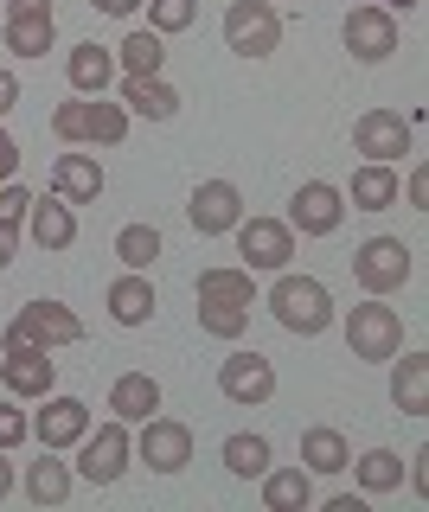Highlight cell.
<instances>
[{
	"label": "cell",
	"instance_id": "obj_2",
	"mask_svg": "<svg viewBox=\"0 0 429 512\" xmlns=\"http://www.w3.org/2000/svg\"><path fill=\"white\" fill-rule=\"evenodd\" d=\"M52 135L65 148H122L129 141V109L103 103V96H71L52 109Z\"/></svg>",
	"mask_w": 429,
	"mask_h": 512
},
{
	"label": "cell",
	"instance_id": "obj_17",
	"mask_svg": "<svg viewBox=\"0 0 429 512\" xmlns=\"http://www.w3.org/2000/svg\"><path fill=\"white\" fill-rule=\"evenodd\" d=\"M26 237H33L39 250H52V256L71 250L77 244V212L58 199V192H52V199H33V205H26Z\"/></svg>",
	"mask_w": 429,
	"mask_h": 512
},
{
	"label": "cell",
	"instance_id": "obj_1",
	"mask_svg": "<svg viewBox=\"0 0 429 512\" xmlns=\"http://www.w3.org/2000/svg\"><path fill=\"white\" fill-rule=\"evenodd\" d=\"M269 314H276L282 333H295V340H321L333 327V295L321 276H295V269H276V282H269Z\"/></svg>",
	"mask_w": 429,
	"mask_h": 512
},
{
	"label": "cell",
	"instance_id": "obj_24",
	"mask_svg": "<svg viewBox=\"0 0 429 512\" xmlns=\"http://www.w3.org/2000/svg\"><path fill=\"white\" fill-rule=\"evenodd\" d=\"M161 410V384L148 372H122L109 384V416H122V423H148V416Z\"/></svg>",
	"mask_w": 429,
	"mask_h": 512
},
{
	"label": "cell",
	"instance_id": "obj_19",
	"mask_svg": "<svg viewBox=\"0 0 429 512\" xmlns=\"http://www.w3.org/2000/svg\"><path fill=\"white\" fill-rule=\"evenodd\" d=\"M154 282H148V269H122L116 282H109V320L116 327H148L154 320Z\"/></svg>",
	"mask_w": 429,
	"mask_h": 512
},
{
	"label": "cell",
	"instance_id": "obj_12",
	"mask_svg": "<svg viewBox=\"0 0 429 512\" xmlns=\"http://www.w3.org/2000/svg\"><path fill=\"white\" fill-rule=\"evenodd\" d=\"M346 52L359 64H385L397 52V13L378 7V0H365V7L346 13Z\"/></svg>",
	"mask_w": 429,
	"mask_h": 512
},
{
	"label": "cell",
	"instance_id": "obj_26",
	"mask_svg": "<svg viewBox=\"0 0 429 512\" xmlns=\"http://www.w3.org/2000/svg\"><path fill=\"white\" fill-rule=\"evenodd\" d=\"M263 506L269 512H308L314 506V474L308 468H263Z\"/></svg>",
	"mask_w": 429,
	"mask_h": 512
},
{
	"label": "cell",
	"instance_id": "obj_29",
	"mask_svg": "<svg viewBox=\"0 0 429 512\" xmlns=\"http://www.w3.org/2000/svg\"><path fill=\"white\" fill-rule=\"evenodd\" d=\"M359 474V493H397L404 487V455L397 448H365L359 461H346Z\"/></svg>",
	"mask_w": 429,
	"mask_h": 512
},
{
	"label": "cell",
	"instance_id": "obj_25",
	"mask_svg": "<svg viewBox=\"0 0 429 512\" xmlns=\"http://www.w3.org/2000/svg\"><path fill=\"white\" fill-rule=\"evenodd\" d=\"M397 186H404V180H397V167H385V160H365V167L353 173V192H346V199H353V212H391V205L404 199Z\"/></svg>",
	"mask_w": 429,
	"mask_h": 512
},
{
	"label": "cell",
	"instance_id": "obj_5",
	"mask_svg": "<svg viewBox=\"0 0 429 512\" xmlns=\"http://www.w3.org/2000/svg\"><path fill=\"white\" fill-rule=\"evenodd\" d=\"M77 340H84V320H77L65 301H26V308L7 320V346L58 352V346H77Z\"/></svg>",
	"mask_w": 429,
	"mask_h": 512
},
{
	"label": "cell",
	"instance_id": "obj_32",
	"mask_svg": "<svg viewBox=\"0 0 429 512\" xmlns=\"http://www.w3.org/2000/svg\"><path fill=\"white\" fill-rule=\"evenodd\" d=\"M199 327L212 333V340H244V333H250V308H237V301H212V295H199Z\"/></svg>",
	"mask_w": 429,
	"mask_h": 512
},
{
	"label": "cell",
	"instance_id": "obj_10",
	"mask_svg": "<svg viewBox=\"0 0 429 512\" xmlns=\"http://www.w3.org/2000/svg\"><path fill=\"white\" fill-rule=\"evenodd\" d=\"M135 455L148 461L154 474H186V461H193V429L180 423V416H148L135 436Z\"/></svg>",
	"mask_w": 429,
	"mask_h": 512
},
{
	"label": "cell",
	"instance_id": "obj_23",
	"mask_svg": "<svg viewBox=\"0 0 429 512\" xmlns=\"http://www.w3.org/2000/svg\"><path fill=\"white\" fill-rule=\"evenodd\" d=\"M26 500L33 506H65L71 500V487H77V474H71V461H58V448H45L39 461H26Z\"/></svg>",
	"mask_w": 429,
	"mask_h": 512
},
{
	"label": "cell",
	"instance_id": "obj_43",
	"mask_svg": "<svg viewBox=\"0 0 429 512\" xmlns=\"http://www.w3.org/2000/svg\"><path fill=\"white\" fill-rule=\"evenodd\" d=\"M20 13H52V0H7V20H20Z\"/></svg>",
	"mask_w": 429,
	"mask_h": 512
},
{
	"label": "cell",
	"instance_id": "obj_28",
	"mask_svg": "<svg viewBox=\"0 0 429 512\" xmlns=\"http://www.w3.org/2000/svg\"><path fill=\"white\" fill-rule=\"evenodd\" d=\"M116 64H122V77H161V64H167V39H161V32H148V26H135L129 39L116 45Z\"/></svg>",
	"mask_w": 429,
	"mask_h": 512
},
{
	"label": "cell",
	"instance_id": "obj_22",
	"mask_svg": "<svg viewBox=\"0 0 429 512\" xmlns=\"http://www.w3.org/2000/svg\"><path fill=\"white\" fill-rule=\"evenodd\" d=\"M186 96L167 84V77H122V109L129 116H148V122H173Z\"/></svg>",
	"mask_w": 429,
	"mask_h": 512
},
{
	"label": "cell",
	"instance_id": "obj_37",
	"mask_svg": "<svg viewBox=\"0 0 429 512\" xmlns=\"http://www.w3.org/2000/svg\"><path fill=\"white\" fill-rule=\"evenodd\" d=\"M26 205H33V192H26V186H0V224H13V231H20V224H26Z\"/></svg>",
	"mask_w": 429,
	"mask_h": 512
},
{
	"label": "cell",
	"instance_id": "obj_39",
	"mask_svg": "<svg viewBox=\"0 0 429 512\" xmlns=\"http://www.w3.org/2000/svg\"><path fill=\"white\" fill-rule=\"evenodd\" d=\"M13 173H20V141H13L7 128H0V186H7Z\"/></svg>",
	"mask_w": 429,
	"mask_h": 512
},
{
	"label": "cell",
	"instance_id": "obj_21",
	"mask_svg": "<svg viewBox=\"0 0 429 512\" xmlns=\"http://www.w3.org/2000/svg\"><path fill=\"white\" fill-rule=\"evenodd\" d=\"M65 77H71V90H77V96H103L109 84H116V52H109V45H97V39L71 45Z\"/></svg>",
	"mask_w": 429,
	"mask_h": 512
},
{
	"label": "cell",
	"instance_id": "obj_27",
	"mask_svg": "<svg viewBox=\"0 0 429 512\" xmlns=\"http://www.w3.org/2000/svg\"><path fill=\"white\" fill-rule=\"evenodd\" d=\"M346 461H353V442L340 429H327V423L301 429V468L308 474H346Z\"/></svg>",
	"mask_w": 429,
	"mask_h": 512
},
{
	"label": "cell",
	"instance_id": "obj_11",
	"mask_svg": "<svg viewBox=\"0 0 429 512\" xmlns=\"http://www.w3.org/2000/svg\"><path fill=\"white\" fill-rule=\"evenodd\" d=\"M340 224H346V192H340V186H327V180L295 186V199H289V231H301V237H333Z\"/></svg>",
	"mask_w": 429,
	"mask_h": 512
},
{
	"label": "cell",
	"instance_id": "obj_7",
	"mask_svg": "<svg viewBox=\"0 0 429 512\" xmlns=\"http://www.w3.org/2000/svg\"><path fill=\"white\" fill-rule=\"evenodd\" d=\"M346 346H353V359H391L404 346V320H397V308H385V295H365L346 314Z\"/></svg>",
	"mask_w": 429,
	"mask_h": 512
},
{
	"label": "cell",
	"instance_id": "obj_38",
	"mask_svg": "<svg viewBox=\"0 0 429 512\" xmlns=\"http://www.w3.org/2000/svg\"><path fill=\"white\" fill-rule=\"evenodd\" d=\"M13 109H20V77H13L7 64H0V122H7Z\"/></svg>",
	"mask_w": 429,
	"mask_h": 512
},
{
	"label": "cell",
	"instance_id": "obj_4",
	"mask_svg": "<svg viewBox=\"0 0 429 512\" xmlns=\"http://www.w3.org/2000/svg\"><path fill=\"white\" fill-rule=\"evenodd\" d=\"M410 276H417V256H410L404 237H365L353 250V282L365 295H397Z\"/></svg>",
	"mask_w": 429,
	"mask_h": 512
},
{
	"label": "cell",
	"instance_id": "obj_44",
	"mask_svg": "<svg viewBox=\"0 0 429 512\" xmlns=\"http://www.w3.org/2000/svg\"><path fill=\"white\" fill-rule=\"evenodd\" d=\"M410 487L429 493V468H423V455H410Z\"/></svg>",
	"mask_w": 429,
	"mask_h": 512
},
{
	"label": "cell",
	"instance_id": "obj_30",
	"mask_svg": "<svg viewBox=\"0 0 429 512\" xmlns=\"http://www.w3.org/2000/svg\"><path fill=\"white\" fill-rule=\"evenodd\" d=\"M58 45V20L52 13H20V20H7V52L13 58H45Z\"/></svg>",
	"mask_w": 429,
	"mask_h": 512
},
{
	"label": "cell",
	"instance_id": "obj_41",
	"mask_svg": "<svg viewBox=\"0 0 429 512\" xmlns=\"http://www.w3.org/2000/svg\"><path fill=\"white\" fill-rule=\"evenodd\" d=\"M90 7H97V13H109V20H129V13L141 7V0H90Z\"/></svg>",
	"mask_w": 429,
	"mask_h": 512
},
{
	"label": "cell",
	"instance_id": "obj_40",
	"mask_svg": "<svg viewBox=\"0 0 429 512\" xmlns=\"http://www.w3.org/2000/svg\"><path fill=\"white\" fill-rule=\"evenodd\" d=\"M397 192H410V205L423 212V199H429V173H423V167H410V186H397Z\"/></svg>",
	"mask_w": 429,
	"mask_h": 512
},
{
	"label": "cell",
	"instance_id": "obj_45",
	"mask_svg": "<svg viewBox=\"0 0 429 512\" xmlns=\"http://www.w3.org/2000/svg\"><path fill=\"white\" fill-rule=\"evenodd\" d=\"M13 493V461H7V448H0V500Z\"/></svg>",
	"mask_w": 429,
	"mask_h": 512
},
{
	"label": "cell",
	"instance_id": "obj_33",
	"mask_svg": "<svg viewBox=\"0 0 429 512\" xmlns=\"http://www.w3.org/2000/svg\"><path fill=\"white\" fill-rule=\"evenodd\" d=\"M116 256H122V269H154V256H161V231H154V224H122V231H116Z\"/></svg>",
	"mask_w": 429,
	"mask_h": 512
},
{
	"label": "cell",
	"instance_id": "obj_46",
	"mask_svg": "<svg viewBox=\"0 0 429 512\" xmlns=\"http://www.w3.org/2000/svg\"><path fill=\"white\" fill-rule=\"evenodd\" d=\"M378 7H391V13H397V7H404V13H410V7H423V0H378Z\"/></svg>",
	"mask_w": 429,
	"mask_h": 512
},
{
	"label": "cell",
	"instance_id": "obj_20",
	"mask_svg": "<svg viewBox=\"0 0 429 512\" xmlns=\"http://www.w3.org/2000/svg\"><path fill=\"white\" fill-rule=\"evenodd\" d=\"M52 192H58L65 205H97V199H103V167H97V154H58Z\"/></svg>",
	"mask_w": 429,
	"mask_h": 512
},
{
	"label": "cell",
	"instance_id": "obj_16",
	"mask_svg": "<svg viewBox=\"0 0 429 512\" xmlns=\"http://www.w3.org/2000/svg\"><path fill=\"white\" fill-rule=\"evenodd\" d=\"M0 384H7L13 397H45L58 384V365L45 346H7V359H0Z\"/></svg>",
	"mask_w": 429,
	"mask_h": 512
},
{
	"label": "cell",
	"instance_id": "obj_15",
	"mask_svg": "<svg viewBox=\"0 0 429 512\" xmlns=\"http://www.w3.org/2000/svg\"><path fill=\"white\" fill-rule=\"evenodd\" d=\"M84 429H90V404L84 397H58V391H45V410L33 416V442L39 448H77L84 442Z\"/></svg>",
	"mask_w": 429,
	"mask_h": 512
},
{
	"label": "cell",
	"instance_id": "obj_8",
	"mask_svg": "<svg viewBox=\"0 0 429 512\" xmlns=\"http://www.w3.org/2000/svg\"><path fill=\"white\" fill-rule=\"evenodd\" d=\"M410 148H417V122L397 116V109H365V116L353 122V154H365V160L397 167Z\"/></svg>",
	"mask_w": 429,
	"mask_h": 512
},
{
	"label": "cell",
	"instance_id": "obj_14",
	"mask_svg": "<svg viewBox=\"0 0 429 512\" xmlns=\"http://www.w3.org/2000/svg\"><path fill=\"white\" fill-rule=\"evenodd\" d=\"M218 391L231 397V404H244V410H257L276 397V365L263 359V352H231L225 365H218Z\"/></svg>",
	"mask_w": 429,
	"mask_h": 512
},
{
	"label": "cell",
	"instance_id": "obj_9",
	"mask_svg": "<svg viewBox=\"0 0 429 512\" xmlns=\"http://www.w3.org/2000/svg\"><path fill=\"white\" fill-rule=\"evenodd\" d=\"M237 256H244V269L257 276V269H289V256H295V231H289V218H237Z\"/></svg>",
	"mask_w": 429,
	"mask_h": 512
},
{
	"label": "cell",
	"instance_id": "obj_18",
	"mask_svg": "<svg viewBox=\"0 0 429 512\" xmlns=\"http://www.w3.org/2000/svg\"><path fill=\"white\" fill-rule=\"evenodd\" d=\"M391 404L397 416H429V359L423 352H391Z\"/></svg>",
	"mask_w": 429,
	"mask_h": 512
},
{
	"label": "cell",
	"instance_id": "obj_3",
	"mask_svg": "<svg viewBox=\"0 0 429 512\" xmlns=\"http://www.w3.org/2000/svg\"><path fill=\"white\" fill-rule=\"evenodd\" d=\"M129 455H135V436L122 416H109V423L84 429V442H77V480H90V487H116L122 474H129Z\"/></svg>",
	"mask_w": 429,
	"mask_h": 512
},
{
	"label": "cell",
	"instance_id": "obj_34",
	"mask_svg": "<svg viewBox=\"0 0 429 512\" xmlns=\"http://www.w3.org/2000/svg\"><path fill=\"white\" fill-rule=\"evenodd\" d=\"M225 468H231L237 480H257V474L269 468V436H250V429H244V436H231V442H225Z\"/></svg>",
	"mask_w": 429,
	"mask_h": 512
},
{
	"label": "cell",
	"instance_id": "obj_6",
	"mask_svg": "<svg viewBox=\"0 0 429 512\" xmlns=\"http://www.w3.org/2000/svg\"><path fill=\"white\" fill-rule=\"evenodd\" d=\"M225 45L237 58H269L282 45V13L276 0H231L225 7Z\"/></svg>",
	"mask_w": 429,
	"mask_h": 512
},
{
	"label": "cell",
	"instance_id": "obj_31",
	"mask_svg": "<svg viewBox=\"0 0 429 512\" xmlns=\"http://www.w3.org/2000/svg\"><path fill=\"white\" fill-rule=\"evenodd\" d=\"M199 295L237 301V308H257V276H250V269H199Z\"/></svg>",
	"mask_w": 429,
	"mask_h": 512
},
{
	"label": "cell",
	"instance_id": "obj_35",
	"mask_svg": "<svg viewBox=\"0 0 429 512\" xmlns=\"http://www.w3.org/2000/svg\"><path fill=\"white\" fill-rule=\"evenodd\" d=\"M148 7V32H161V39H173V32H186L199 20V0H141Z\"/></svg>",
	"mask_w": 429,
	"mask_h": 512
},
{
	"label": "cell",
	"instance_id": "obj_13",
	"mask_svg": "<svg viewBox=\"0 0 429 512\" xmlns=\"http://www.w3.org/2000/svg\"><path fill=\"white\" fill-rule=\"evenodd\" d=\"M186 218H193L199 237H231L237 218H244V192L231 180H199L193 199H186Z\"/></svg>",
	"mask_w": 429,
	"mask_h": 512
},
{
	"label": "cell",
	"instance_id": "obj_36",
	"mask_svg": "<svg viewBox=\"0 0 429 512\" xmlns=\"http://www.w3.org/2000/svg\"><path fill=\"white\" fill-rule=\"evenodd\" d=\"M20 442H33V416H26L20 404H0V448H20Z\"/></svg>",
	"mask_w": 429,
	"mask_h": 512
},
{
	"label": "cell",
	"instance_id": "obj_42",
	"mask_svg": "<svg viewBox=\"0 0 429 512\" xmlns=\"http://www.w3.org/2000/svg\"><path fill=\"white\" fill-rule=\"evenodd\" d=\"M13 250H20V231H13V224H0V269L13 263Z\"/></svg>",
	"mask_w": 429,
	"mask_h": 512
}]
</instances>
